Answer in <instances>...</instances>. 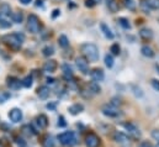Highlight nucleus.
Wrapping results in <instances>:
<instances>
[{"instance_id": "nucleus-1", "label": "nucleus", "mask_w": 159, "mask_h": 147, "mask_svg": "<svg viewBox=\"0 0 159 147\" xmlns=\"http://www.w3.org/2000/svg\"><path fill=\"white\" fill-rule=\"evenodd\" d=\"M80 50H81L84 57H85L88 61H90V62H96V61L99 59L100 53H99V48H98L96 45H94V43H84V45H81Z\"/></svg>"}, {"instance_id": "nucleus-2", "label": "nucleus", "mask_w": 159, "mask_h": 147, "mask_svg": "<svg viewBox=\"0 0 159 147\" xmlns=\"http://www.w3.org/2000/svg\"><path fill=\"white\" fill-rule=\"evenodd\" d=\"M2 42L9 46L10 48H14V50H19L24 42V36L20 35V34H9V35H5L2 36Z\"/></svg>"}, {"instance_id": "nucleus-3", "label": "nucleus", "mask_w": 159, "mask_h": 147, "mask_svg": "<svg viewBox=\"0 0 159 147\" xmlns=\"http://www.w3.org/2000/svg\"><path fill=\"white\" fill-rule=\"evenodd\" d=\"M58 140L63 146H74L77 144V136L73 131H66L58 135Z\"/></svg>"}, {"instance_id": "nucleus-4", "label": "nucleus", "mask_w": 159, "mask_h": 147, "mask_svg": "<svg viewBox=\"0 0 159 147\" xmlns=\"http://www.w3.org/2000/svg\"><path fill=\"white\" fill-rule=\"evenodd\" d=\"M41 29V22L40 19L35 15V14H31L27 19V30L31 32V34H37Z\"/></svg>"}, {"instance_id": "nucleus-5", "label": "nucleus", "mask_w": 159, "mask_h": 147, "mask_svg": "<svg viewBox=\"0 0 159 147\" xmlns=\"http://www.w3.org/2000/svg\"><path fill=\"white\" fill-rule=\"evenodd\" d=\"M123 127L127 130L128 135H129L132 139L137 140V139H139V137H141L139 129H138V127H137L134 124H132V122H126V124H123Z\"/></svg>"}, {"instance_id": "nucleus-6", "label": "nucleus", "mask_w": 159, "mask_h": 147, "mask_svg": "<svg viewBox=\"0 0 159 147\" xmlns=\"http://www.w3.org/2000/svg\"><path fill=\"white\" fill-rule=\"evenodd\" d=\"M100 144H101L100 142V137L96 134L90 132V134L86 135V137H85V145H86V147H99Z\"/></svg>"}, {"instance_id": "nucleus-7", "label": "nucleus", "mask_w": 159, "mask_h": 147, "mask_svg": "<svg viewBox=\"0 0 159 147\" xmlns=\"http://www.w3.org/2000/svg\"><path fill=\"white\" fill-rule=\"evenodd\" d=\"M75 64L83 74L89 73V63H88V59L84 56H79V57L75 58Z\"/></svg>"}, {"instance_id": "nucleus-8", "label": "nucleus", "mask_w": 159, "mask_h": 147, "mask_svg": "<svg viewBox=\"0 0 159 147\" xmlns=\"http://www.w3.org/2000/svg\"><path fill=\"white\" fill-rule=\"evenodd\" d=\"M101 111H102V114L105 116H109V117H117V116L121 115V111H120L119 108L112 107L111 104L110 105H104Z\"/></svg>"}, {"instance_id": "nucleus-9", "label": "nucleus", "mask_w": 159, "mask_h": 147, "mask_svg": "<svg viewBox=\"0 0 159 147\" xmlns=\"http://www.w3.org/2000/svg\"><path fill=\"white\" fill-rule=\"evenodd\" d=\"M90 77L94 82H102L104 78H105V74H104V71L101 68H94L91 72H90Z\"/></svg>"}, {"instance_id": "nucleus-10", "label": "nucleus", "mask_w": 159, "mask_h": 147, "mask_svg": "<svg viewBox=\"0 0 159 147\" xmlns=\"http://www.w3.org/2000/svg\"><path fill=\"white\" fill-rule=\"evenodd\" d=\"M9 117L12 122H20L22 120V111L17 108H14L9 112Z\"/></svg>"}, {"instance_id": "nucleus-11", "label": "nucleus", "mask_w": 159, "mask_h": 147, "mask_svg": "<svg viewBox=\"0 0 159 147\" xmlns=\"http://www.w3.org/2000/svg\"><path fill=\"white\" fill-rule=\"evenodd\" d=\"M57 67H58L57 62H56L54 59H49V61L44 62V64H43V71L47 72V73H53V72H56Z\"/></svg>"}, {"instance_id": "nucleus-12", "label": "nucleus", "mask_w": 159, "mask_h": 147, "mask_svg": "<svg viewBox=\"0 0 159 147\" xmlns=\"http://www.w3.org/2000/svg\"><path fill=\"white\" fill-rule=\"evenodd\" d=\"M21 85V82L15 77H7V87L10 89H19Z\"/></svg>"}, {"instance_id": "nucleus-13", "label": "nucleus", "mask_w": 159, "mask_h": 147, "mask_svg": "<svg viewBox=\"0 0 159 147\" xmlns=\"http://www.w3.org/2000/svg\"><path fill=\"white\" fill-rule=\"evenodd\" d=\"M62 69H63V77H64V79L70 80V79L73 78V69H72V67H70L69 64L64 63V64L62 66Z\"/></svg>"}, {"instance_id": "nucleus-14", "label": "nucleus", "mask_w": 159, "mask_h": 147, "mask_svg": "<svg viewBox=\"0 0 159 147\" xmlns=\"http://www.w3.org/2000/svg\"><path fill=\"white\" fill-rule=\"evenodd\" d=\"M36 124L39 125L40 129H46V127L48 126V119H47V116L43 115V114L39 115V116L36 117Z\"/></svg>"}, {"instance_id": "nucleus-15", "label": "nucleus", "mask_w": 159, "mask_h": 147, "mask_svg": "<svg viewBox=\"0 0 159 147\" xmlns=\"http://www.w3.org/2000/svg\"><path fill=\"white\" fill-rule=\"evenodd\" d=\"M114 141H116L117 144H126V142H128V136L126 134H123V132L117 131L114 135Z\"/></svg>"}, {"instance_id": "nucleus-16", "label": "nucleus", "mask_w": 159, "mask_h": 147, "mask_svg": "<svg viewBox=\"0 0 159 147\" xmlns=\"http://www.w3.org/2000/svg\"><path fill=\"white\" fill-rule=\"evenodd\" d=\"M139 36H141V38H143L146 41L152 40L153 38V31L151 29H148V27H144V29H142L139 31Z\"/></svg>"}, {"instance_id": "nucleus-17", "label": "nucleus", "mask_w": 159, "mask_h": 147, "mask_svg": "<svg viewBox=\"0 0 159 147\" xmlns=\"http://www.w3.org/2000/svg\"><path fill=\"white\" fill-rule=\"evenodd\" d=\"M37 95L40 97V99H47L49 97V88L46 85H42L37 89Z\"/></svg>"}, {"instance_id": "nucleus-18", "label": "nucleus", "mask_w": 159, "mask_h": 147, "mask_svg": "<svg viewBox=\"0 0 159 147\" xmlns=\"http://www.w3.org/2000/svg\"><path fill=\"white\" fill-rule=\"evenodd\" d=\"M105 1H106V6L109 7V10L112 14H115V12L119 11V2L116 0H105Z\"/></svg>"}, {"instance_id": "nucleus-19", "label": "nucleus", "mask_w": 159, "mask_h": 147, "mask_svg": "<svg viewBox=\"0 0 159 147\" xmlns=\"http://www.w3.org/2000/svg\"><path fill=\"white\" fill-rule=\"evenodd\" d=\"M100 29H101L102 34L105 35V37H106V38H110V40H112V38H114V34H112V31L109 29V26H107L106 24L101 22V24H100Z\"/></svg>"}, {"instance_id": "nucleus-20", "label": "nucleus", "mask_w": 159, "mask_h": 147, "mask_svg": "<svg viewBox=\"0 0 159 147\" xmlns=\"http://www.w3.org/2000/svg\"><path fill=\"white\" fill-rule=\"evenodd\" d=\"M88 90H89L90 93H93V94H99V93L101 92V88H100L99 83L91 82V83L88 84Z\"/></svg>"}, {"instance_id": "nucleus-21", "label": "nucleus", "mask_w": 159, "mask_h": 147, "mask_svg": "<svg viewBox=\"0 0 159 147\" xmlns=\"http://www.w3.org/2000/svg\"><path fill=\"white\" fill-rule=\"evenodd\" d=\"M68 110L72 115H78L79 112L84 110V107H83V104H73L72 107H69Z\"/></svg>"}, {"instance_id": "nucleus-22", "label": "nucleus", "mask_w": 159, "mask_h": 147, "mask_svg": "<svg viewBox=\"0 0 159 147\" xmlns=\"http://www.w3.org/2000/svg\"><path fill=\"white\" fill-rule=\"evenodd\" d=\"M141 52H142V55H143L144 57H148V58L154 57V51H153L149 46H143V47L141 48Z\"/></svg>"}, {"instance_id": "nucleus-23", "label": "nucleus", "mask_w": 159, "mask_h": 147, "mask_svg": "<svg viewBox=\"0 0 159 147\" xmlns=\"http://www.w3.org/2000/svg\"><path fill=\"white\" fill-rule=\"evenodd\" d=\"M42 147H54V140L52 136L47 135L42 140Z\"/></svg>"}, {"instance_id": "nucleus-24", "label": "nucleus", "mask_w": 159, "mask_h": 147, "mask_svg": "<svg viewBox=\"0 0 159 147\" xmlns=\"http://www.w3.org/2000/svg\"><path fill=\"white\" fill-rule=\"evenodd\" d=\"M22 132L27 136V137H31V136H34L35 134H36V131L32 129V126H30V125H24L22 126Z\"/></svg>"}, {"instance_id": "nucleus-25", "label": "nucleus", "mask_w": 159, "mask_h": 147, "mask_svg": "<svg viewBox=\"0 0 159 147\" xmlns=\"http://www.w3.org/2000/svg\"><path fill=\"white\" fill-rule=\"evenodd\" d=\"M58 43H59L61 47L67 48V47L69 46V40H68V37L66 36V35H61L59 38H58Z\"/></svg>"}, {"instance_id": "nucleus-26", "label": "nucleus", "mask_w": 159, "mask_h": 147, "mask_svg": "<svg viewBox=\"0 0 159 147\" xmlns=\"http://www.w3.org/2000/svg\"><path fill=\"white\" fill-rule=\"evenodd\" d=\"M10 12H11V7H10L9 4L4 2V4L0 5V15H1V14H2V15H10Z\"/></svg>"}, {"instance_id": "nucleus-27", "label": "nucleus", "mask_w": 159, "mask_h": 147, "mask_svg": "<svg viewBox=\"0 0 159 147\" xmlns=\"http://www.w3.org/2000/svg\"><path fill=\"white\" fill-rule=\"evenodd\" d=\"M42 53H43L44 57H49V56H52L54 53V48L52 46H46V47H43Z\"/></svg>"}, {"instance_id": "nucleus-28", "label": "nucleus", "mask_w": 159, "mask_h": 147, "mask_svg": "<svg viewBox=\"0 0 159 147\" xmlns=\"http://www.w3.org/2000/svg\"><path fill=\"white\" fill-rule=\"evenodd\" d=\"M21 84H22L25 88H31V87H32V77H30V75L25 77V78L22 79V82H21Z\"/></svg>"}, {"instance_id": "nucleus-29", "label": "nucleus", "mask_w": 159, "mask_h": 147, "mask_svg": "<svg viewBox=\"0 0 159 147\" xmlns=\"http://www.w3.org/2000/svg\"><path fill=\"white\" fill-rule=\"evenodd\" d=\"M119 24L126 30H129L131 29V25H129V21L126 19V17H120L119 19Z\"/></svg>"}, {"instance_id": "nucleus-30", "label": "nucleus", "mask_w": 159, "mask_h": 147, "mask_svg": "<svg viewBox=\"0 0 159 147\" xmlns=\"http://www.w3.org/2000/svg\"><path fill=\"white\" fill-rule=\"evenodd\" d=\"M149 9H153V10H158L159 9V0H146Z\"/></svg>"}, {"instance_id": "nucleus-31", "label": "nucleus", "mask_w": 159, "mask_h": 147, "mask_svg": "<svg viewBox=\"0 0 159 147\" xmlns=\"http://www.w3.org/2000/svg\"><path fill=\"white\" fill-rule=\"evenodd\" d=\"M22 19H24L22 12H15V14L12 15V21L16 22V24H21V22H22Z\"/></svg>"}, {"instance_id": "nucleus-32", "label": "nucleus", "mask_w": 159, "mask_h": 147, "mask_svg": "<svg viewBox=\"0 0 159 147\" xmlns=\"http://www.w3.org/2000/svg\"><path fill=\"white\" fill-rule=\"evenodd\" d=\"M105 64H106V67H109V68H111V67L114 66V57H112L111 55H106V56H105Z\"/></svg>"}, {"instance_id": "nucleus-33", "label": "nucleus", "mask_w": 159, "mask_h": 147, "mask_svg": "<svg viewBox=\"0 0 159 147\" xmlns=\"http://www.w3.org/2000/svg\"><path fill=\"white\" fill-rule=\"evenodd\" d=\"M123 4H125V6H126L127 9L132 10V11L136 9V4H134L132 0H123Z\"/></svg>"}, {"instance_id": "nucleus-34", "label": "nucleus", "mask_w": 159, "mask_h": 147, "mask_svg": "<svg viewBox=\"0 0 159 147\" xmlns=\"http://www.w3.org/2000/svg\"><path fill=\"white\" fill-rule=\"evenodd\" d=\"M110 51H111V53H112L114 56H119V55H120V46H119V43H114V45L111 46Z\"/></svg>"}, {"instance_id": "nucleus-35", "label": "nucleus", "mask_w": 159, "mask_h": 147, "mask_svg": "<svg viewBox=\"0 0 159 147\" xmlns=\"http://www.w3.org/2000/svg\"><path fill=\"white\" fill-rule=\"evenodd\" d=\"M141 7H142V10H143L146 14H149L151 9H149V6H148V4H147L146 0H142V2H141Z\"/></svg>"}, {"instance_id": "nucleus-36", "label": "nucleus", "mask_w": 159, "mask_h": 147, "mask_svg": "<svg viewBox=\"0 0 159 147\" xmlns=\"http://www.w3.org/2000/svg\"><path fill=\"white\" fill-rule=\"evenodd\" d=\"M10 98V94L9 93H1V95H0V104H2V103H5L7 99Z\"/></svg>"}, {"instance_id": "nucleus-37", "label": "nucleus", "mask_w": 159, "mask_h": 147, "mask_svg": "<svg viewBox=\"0 0 159 147\" xmlns=\"http://www.w3.org/2000/svg\"><path fill=\"white\" fill-rule=\"evenodd\" d=\"M95 5H96L95 0H85V6L86 7H94Z\"/></svg>"}, {"instance_id": "nucleus-38", "label": "nucleus", "mask_w": 159, "mask_h": 147, "mask_svg": "<svg viewBox=\"0 0 159 147\" xmlns=\"http://www.w3.org/2000/svg\"><path fill=\"white\" fill-rule=\"evenodd\" d=\"M151 84H152V87H153L157 92H159V80H157V79H152V80H151Z\"/></svg>"}, {"instance_id": "nucleus-39", "label": "nucleus", "mask_w": 159, "mask_h": 147, "mask_svg": "<svg viewBox=\"0 0 159 147\" xmlns=\"http://www.w3.org/2000/svg\"><path fill=\"white\" fill-rule=\"evenodd\" d=\"M16 144H17V146L19 147H26V142H25L22 139H20V137L16 139Z\"/></svg>"}, {"instance_id": "nucleus-40", "label": "nucleus", "mask_w": 159, "mask_h": 147, "mask_svg": "<svg viewBox=\"0 0 159 147\" xmlns=\"http://www.w3.org/2000/svg\"><path fill=\"white\" fill-rule=\"evenodd\" d=\"M10 22H7V21H5V20H0V27H2V29H6V27H10Z\"/></svg>"}, {"instance_id": "nucleus-41", "label": "nucleus", "mask_w": 159, "mask_h": 147, "mask_svg": "<svg viewBox=\"0 0 159 147\" xmlns=\"http://www.w3.org/2000/svg\"><path fill=\"white\" fill-rule=\"evenodd\" d=\"M152 137H153L156 141L159 142V130H153V131H152Z\"/></svg>"}, {"instance_id": "nucleus-42", "label": "nucleus", "mask_w": 159, "mask_h": 147, "mask_svg": "<svg viewBox=\"0 0 159 147\" xmlns=\"http://www.w3.org/2000/svg\"><path fill=\"white\" fill-rule=\"evenodd\" d=\"M138 147H152V144L149 141H141Z\"/></svg>"}, {"instance_id": "nucleus-43", "label": "nucleus", "mask_w": 159, "mask_h": 147, "mask_svg": "<svg viewBox=\"0 0 159 147\" xmlns=\"http://www.w3.org/2000/svg\"><path fill=\"white\" fill-rule=\"evenodd\" d=\"M58 126H61V127L66 126V122H64V117H63V116H61V117L58 119Z\"/></svg>"}, {"instance_id": "nucleus-44", "label": "nucleus", "mask_w": 159, "mask_h": 147, "mask_svg": "<svg viewBox=\"0 0 159 147\" xmlns=\"http://www.w3.org/2000/svg\"><path fill=\"white\" fill-rule=\"evenodd\" d=\"M0 147H10L5 140H0Z\"/></svg>"}, {"instance_id": "nucleus-45", "label": "nucleus", "mask_w": 159, "mask_h": 147, "mask_svg": "<svg viewBox=\"0 0 159 147\" xmlns=\"http://www.w3.org/2000/svg\"><path fill=\"white\" fill-rule=\"evenodd\" d=\"M47 83H48V84H54V83H56V79H53V78H47Z\"/></svg>"}, {"instance_id": "nucleus-46", "label": "nucleus", "mask_w": 159, "mask_h": 147, "mask_svg": "<svg viewBox=\"0 0 159 147\" xmlns=\"http://www.w3.org/2000/svg\"><path fill=\"white\" fill-rule=\"evenodd\" d=\"M20 2L24 4V5H29L30 2H32V0H20Z\"/></svg>"}, {"instance_id": "nucleus-47", "label": "nucleus", "mask_w": 159, "mask_h": 147, "mask_svg": "<svg viewBox=\"0 0 159 147\" xmlns=\"http://www.w3.org/2000/svg\"><path fill=\"white\" fill-rule=\"evenodd\" d=\"M58 14H59V10H54V11H53V15H52V16H53V17H56V16H57Z\"/></svg>"}, {"instance_id": "nucleus-48", "label": "nucleus", "mask_w": 159, "mask_h": 147, "mask_svg": "<svg viewBox=\"0 0 159 147\" xmlns=\"http://www.w3.org/2000/svg\"><path fill=\"white\" fill-rule=\"evenodd\" d=\"M156 69H157V71H158V73H159V66H158V64H157V66H156Z\"/></svg>"}, {"instance_id": "nucleus-49", "label": "nucleus", "mask_w": 159, "mask_h": 147, "mask_svg": "<svg viewBox=\"0 0 159 147\" xmlns=\"http://www.w3.org/2000/svg\"><path fill=\"white\" fill-rule=\"evenodd\" d=\"M156 147H159V142H158V144H157V146H156Z\"/></svg>"}, {"instance_id": "nucleus-50", "label": "nucleus", "mask_w": 159, "mask_h": 147, "mask_svg": "<svg viewBox=\"0 0 159 147\" xmlns=\"http://www.w3.org/2000/svg\"><path fill=\"white\" fill-rule=\"evenodd\" d=\"M0 16H1V15H0Z\"/></svg>"}]
</instances>
